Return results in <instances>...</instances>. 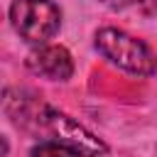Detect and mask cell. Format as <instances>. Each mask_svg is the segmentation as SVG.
<instances>
[{"mask_svg":"<svg viewBox=\"0 0 157 157\" xmlns=\"http://www.w3.org/2000/svg\"><path fill=\"white\" fill-rule=\"evenodd\" d=\"M96 49L113 61L115 66L135 74V76H152L157 69V61L152 56V52L147 49L145 42H140L137 37L125 34L123 29H113L105 27L96 34Z\"/></svg>","mask_w":157,"mask_h":157,"instance_id":"6da1fadb","label":"cell"},{"mask_svg":"<svg viewBox=\"0 0 157 157\" xmlns=\"http://www.w3.org/2000/svg\"><path fill=\"white\" fill-rule=\"evenodd\" d=\"M27 69L42 78H52V81H66L74 74V61L71 54L64 47H39L27 56Z\"/></svg>","mask_w":157,"mask_h":157,"instance_id":"3957f363","label":"cell"},{"mask_svg":"<svg viewBox=\"0 0 157 157\" xmlns=\"http://www.w3.org/2000/svg\"><path fill=\"white\" fill-rule=\"evenodd\" d=\"M29 157H98L96 152L91 150H83V147H76V145H66V142H42L37 147H32Z\"/></svg>","mask_w":157,"mask_h":157,"instance_id":"277c9868","label":"cell"},{"mask_svg":"<svg viewBox=\"0 0 157 157\" xmlns=\"http://www.w3.org/2000/svg\"><path fill=\"white\" fill-rule=\"evenodd\" d=\"M10 20L22 39L44 44L56 34L61 15L52 0H15L10 7Z\"/></svg>","mask_w":157,"mask_h":157,"instance_id":"7a4b0ae2","label":"cell"},{"mask_svg":"<svg viewBox=\"0 0 157 157\" xmlns=\"http://www.w3.org/2000/svg\"><path fill=\"white\" fill-rule=\"evenodd\" d=\"M101 2L113 7V10H123V7H130V5H140L145 12H155L157 10V0H101Z\"/></svg>","mask_w":157,"mask_h":157,"instance_id":"5b68a950","label":"cell"}]
</instances>
